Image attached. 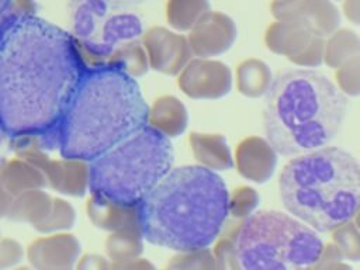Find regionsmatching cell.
<instances>
[{"label":"cell","mask_w":360,"mask_h":270,"mask_svg":"<svg viewBox=\"0 0 360 270\" xmlns=\"http://www.w3.org/2000/svg\"><path fill=\"white\" fill-rule=\"evenodd\" d=\"M14 8L20 14H35L34 0H14Z\"/></svg>","instance_id":"obj_36"},{"label":"cell","mask_w":360,"mask_h":270,"mask_svg":"<svg viewBox=\"0 0 360 270\" xmlns=\"http://www.w3.org/2000/svg\"><path fill=\"white\" fill-rule=\"evenodd\" d=\"M141 42L146 51L149 68L165 75H179L194 56L187 37L165 27L146 30Z\"/></svg>","instance_id":"obj_11"},{"label":"cell","mask_w":360,"mask_h":270,"mask_svg":"<svg viewBox=\"0 0 360 270\" xmlns=\"http://www.w3.org/2000/svg\"><path fill=\"white\" fill-rule=\"evenodd\" d=\"M75 270H112V263L107 256L86 253L79 257Z\"/></svg>","instance_id":"obj_31"},{"label":"cell","mask_w":360,"mask_h":270,"mask_svg":"<svg viewBox=\"0 0 360 270\" xmlns=\"http://www.w3.org/2000/svg\"><path fill=\"white\" fill-rule=\"evenodd\" d=\"M278 190L292 217L330 232L360 212V163L333 146L297 155L283 167Z\"/></svg>","instance_id":"obj_5"},{"label":"cell","mask_w":360,"mask_h":270,"mask_svg":"<svg viewBox=\"0 0 360 270\" xmlns=\"http://www.w3.org/2000/svg\"><path fill=\"white\" fill-rule=\"evenodd\" d=\"M305 21L315 35L323 38L338 31L340 14L330 0H315L305 15Z\"/></svg>","instance_id":"obj_26"},{"label":"cell","mask_w":360,"mask_h":270,"mask_svg":"<svg viewBox=\"0 0 360 270\" xmlns=\"http://www.w3.org/2000/svg\"><path fill=\"white\" fill-rule=\"evenodd\" d=\"M25 250L22 245L13 238L0 239V270H11L22 262Z\"/></svg>","instance_id":"obj_30"},{"label":"cell","mask_w":360,"mask_h":270,"mask_svg":"<svg viewBox=\"0 0 360 270\" xmlns=\"http://www.w3.org/2000/svg\"><path fill=\"white\" fill-rule=\"evenodd\" d=\"M0 239H1V235H0Z\"/></svg>","instance_id":"obj_41"},{"label":"cell","mask_w":360,"mask_h":270,"mask_svg":"<svg viewBox=\"0 0 360 270\" xmlns=\"http://www.w3.org/2000/svg\"><path fill=\"white\" fill-rule=\"evenodd\" d=\"M82 245L70 232L45 233L32 240L25 257L32 270H75Z\"/></svg>","instance_id":"obj_13"},{"label":"cell","mask_w":360,"mask_h":270,"mask_svg":"<svg viewBox=\"0 0 360 270\" xmlns=\"http://www.w3.org/2000/svg\"><path fill=\"white\" fill-rule=\"evenodd\" d=\"M15 14H20V13H17L14 8V0H0V25L4 24L10 17Z\"/></svg>","instance_id":"obj_34"},{"label":"cell","mask_w":360,"mask_h":270,"mask_svg":"<svg viewBox=\"0 0 360 270\" xmlns=\"http://www.w3.org/2000/svg\"><path fill=\"white\" fill-rule=\"evenodd\" d=\"M273 150L270 143H266L263 139H245L238 148L239 172L253 181H266L273 174L276 166Z\"/></svg>","instance_id":"obj_16"},{"label":"cell","mask_w":360,"mask_h":270,"mask_svg":"<svg viewBox=\"0 0 360 270\" xmlns=\"http://www.w3.org/2000/svg\"><path fill=\"white\" fill-rule=\"evenodd\" d=\"M314 1L315 0H274L271 3V11L278 21L302 20Z\"/></svg>","instance_id":"obj_28"},{"label":"cell","mask_w":360,"mask_h":270,"mask_svg":"<svg viewBox=\"0 0 360 270\" xmlns=\"http://www.w3.org/2000/svg\"><path fill=\"white\" fill-rule=\"evenodd\" d=\"M229 212L225 181L201 165L173 167L138 204L143 239L179 253L207 249Z\"/></svg>","instance_id":"obj_2"},{"label":"cell","mask_w":360,"mask_h":270,"mask_svg":"<svg viewBox=\"0 0 360 270\" xmlns=\"http://www.w3.org/2000/svg\"><path fill=\"white\" fill-rule=\"evenodd\" d=\"M343 11L349 21L360 25V0H345Z\"/></svg>","instance_id":"obj_33"},{"label":"cell","mask_w":360,"mask_h":270,"mask_svg":"<svg viewBox=\"0 0 360 270\" xmlns=\"http://www.w3.org/2000/svg\"><path fill=\"white\" fill-rule=\"evenodd\" d=\"M108 6H111L112 8H118V10H124V8H129L134 6H139L148 0H104Z\"/></svg>","instance_id":"obj_37"},{"label":"cell","mask_w":360,"mask_h":270,"mask_svg":"<svg viewBox=\"0 0 360 270\" xmlns=\"http://www.w3.org/2000/svg\"><path fill=\"white\" fill-rule=\"evenodd\" d=\"M10 146L15 150L17 156L31 162L39 169L46 187L69 197H83L89 193L90 162L62 156L55 159L51 158L48 152L21 142H10Z\"/></svg>","instance_id":"obj_9"},{"label":"cell","mask_w":360,"mask_h":270,"mask_svg":"<svg viewBox=\"0 0 360 270\" xmlns=\"http://www.w3.org/2000/svg\"><path fill=\"white\" fill-rule=\"evenodd\" d=\"M266 44L273 52L287 55L298 65L315 66L323 59L325 42L314 34L305 18L271 24L266 31Z\"/></svg>","instance_id":"obj_10"},{"label":"cell","mask_w":360,"mask_h":270,"mask_svg":"<svg viewBox=\"0 0 360 270\" xmlns=\"http://www.w3.org/2000/svg\"><path fill=\"white\" fill-rule=\"evenodd\" d=\"M11 270H32V269L30 266H17V267H14Z\"/></svg>","instance_id":"obj_39"},{"label":"cell","mask_w":360,"mask_h":270,"mask_svg":"<svg viewBox=\"0 0 360 270\" xmlns=\"http://www.w3.org/2000/svg\"><path fill=\"white\" fill-rule=\"evenodd\" d=\"M356 55H360V38L353 31H335L325 44L323 59L332 68L343 65Z\"/></svg>","instance_id":"obj_24"},{"label":"cell","mask_w":360,"mask_h":270,"mask_svg":"<svg viewBox=\"0 0 360 270\" xmlns=\"http://www.w3.org/2000/svg\"><path fill=\"white\" fill-rule=\"evenodd\" d=\"M188 141L194 158L201 166L211 170H226L232 167V158L224 136L193 132Z\"/></svg>","instance_id":"obj_19"},{"label":"cell","mask_w":360,"mask_h":270,"mask_svg":"<svg viewBox=\"0 0 360 270\" xmlns=\"http://www.w3.org/2000/svg\"><path fill=\"white\" fill-rule=\"evenodd\" d=\"M239 90L246 96H260L267 91L270 86V70L257 59H248L240 63L238 69Z\"/></svg>","instance_id":"obj_25"},{"label":"cell","mask_w":360,"mask_h":270,"mask_svg":"<svg viewBox=\"0 0 360 270\" xmlns=\"http://www.w3.org/2000/svg\"><path fill=\"white\" fill-rule=\"evenodd\" d=\"M148 112L132 76L108 66L87 68L59 122L58 152L91 162L148 125Z\"/></svg>","instance_id":"obj_3"},{"label":"cell","mask_w":360,"mask_h":270,"mask_svg":"<svg viewBox=\"0 0 360 270\" xmlns=\"http://www.w3.org/2000/svg\"><path fill=\"white\" fill-rule=\"evenodd\" d=\"M87 66L70 32L35 15L0 25V124L10 141L58 131Z\"/></svg>","instance_id":"obj_1"},{"label":"cell","mask_w":360,"mask_h":270,"mask_svg":"<svg viewBox=\"0 0 360 270\" xmlns=\"http://www.w3.org/2000/svg\"><path fill=\"white\" fill-rule=\"evenodd\" d=\"M86 212L90 222L101 229L115 232L125 228L139 226L138 205H124L104 197L90 194L86 201Z\"/></svg>","instance_id":"obj_15"},{"label":"cell","mask_w":360,"mask_h":270,"mask_svg":"<svg viewBox=\"0 0 360 270\" xmlns=\"http://www.w3.org/2000/svg\"><path fill=\"white\" fill-rule=\"evenodd\" d=\"M0 186L13 197H17L28 190L45 188L46 183L37 166L17 156L6 159L3 163L0 169Z\"/></svg>","instance_id":"obj_18"},{"label":"cell","mask_w":360,"mask_h":270,"mask_svg":"<svg viewBox=\"0 0 360 270\" xmlns=\"http://www.w3.org/2000/svg\"><path fill=\"white\" fill-rule=\"evenodd\" d=\"M6 162V158H4V155H0V169H1V166H3V163Z\"/></svg>","instance_id":"obj_40"},{"label":"cell","mask_w":360,"mask_h":270,"mask_svg":"<svg viewBox=\"0 0 360 270\" xmlns=\"http://www.w3.org/2000/svg\"><path fill=\"white\" fill-rule=\"evenodd\" d=\"M210 11L208 0H167L166 21L176 31H190Z\"/></svg>","instance_id":"obj_22"},{"label":"cell","mask_w":360,"mask_h":270,"mask_svg":"<svg viewBox=\"0 0 360 270\" xmlns=\"http://www.w3.org/2000/svg\"><path fill=\"white\" fill-rule=\"evenodd\" d=\"M347 98L323 73L291 69L270 83L263 105V127L270 146L297 156L329 143L340 131Z\"/></svg>","instance_id":"obj_4"},{"label":"cell","mask_w":360,"mask_h":270,"mask_svg":"<svg viewBox=\"0 0 360 270\" xmlns=\"http://www.w3.org/2000/svg\"><path fill=\"white\" fill-rule=\"evenodd\" d=\"M336 77L339 79L345 91L350 94H359L360 93V55H356L347 62H345L340 66L339 72L336 73Z\"/></svg>","instance_id":"obj_29"},{"label":"cell","mask_w":360,"mask_h":270,"mask_svg":"<svg viewBox=\"0 0 360 270\" xmlns=\"http://www.w3.org/2000/svg\"><path fill=\"white\" fill-rule=\"evenodd\" d=\"M170 139L145 125L90 162L89 193L138 205L173 169Z\"/></svg>","instance_id":"obj_6"},{"label":"cell","mask_w":360,"mask_h":270,"mask_svg":"<svg viewBox=\"0 0 360 270\" xmlns=\"http://www.w3.org/2000/svg\"><path fill=\"white\" fill-rule=\"evenodd\" d=\"M105 256L111 263L138 259L143 250V236L139 226L110 232L105 239Z\"/></svg>","instance_id":"obj_21"},{"label":"cell","mask_w":360,"mask_h":270,"mask_svg":"<svg viewBox=\"0 0 360 270\" xmlns=\"http://www.w3.org/2000/svg\"><path fill=\"white\" fill-rule=\"evenodd\" d=\"M7 146H10V138L7 136L6 131L3 129V127L0 124V155H3V152Z\"/></svg>","instance_id":"obj_38"},{"label":"cell","mask_w":360,"mask_h":270,"mask_svg":"<svg viewBox=\"0 0 360 270\" xmlns=\"http://www.w3.org/2000/svg\"><path fill=\"white\" fill-rule=\"evenodd\" d=\"M14 197L11 194H8L1 186H0V219L1 218H7L8 211L11 208Z\"/></svg>","instance_id":"obj_35"},{"label":"cell","mask_w":360,"mask_h":270,"mask_svg":"<svg viewBox=\"0 0 360 270\" xmlns=\"http://www.w3.org/2000/svg\"><path fill=\"white\" fill-rule=\"evenodd\" d=\"M53 197L45 188L28 190L14 197L7 219L30 224L32 228L42 222L51 211Z\"/></svg>","instance_id":"obj_20"},{"label":"cell","mask_w":360,"mask_h":270,"mask_svg":"<svg viewBox=\"0 0 360 270\" xmlns=\"http://www.w3.org/2000/svg\"><path fill=\"white\" fill-rule=\"evenodd\" d=\"M112 270H155L153 266L145 259H134L122 263H112Z\"/></svg>","instance_id":"obj_32"},{"label":"cell","mask_w":360,"mask_h":270,"mask_svg":"<svg viewBox=\"0 0 360 270\" xmlns=\"http://www.w3.org/2000/svg\"><path fill=\"white\" fill-rule=\"evenodd\" d=\"M105 66L122 70L134 79L143 76L149 69V60L141 39L128 42L122 48H120L107 60Z\"/></svg>","instance_id":"obj_23"},{"label":"cell","mask_w":360,"mask_h":270,"mask_svg":"<svg viewBox=\"0 0 360 270\" xmlns=\"http://www.w3.org/2000/svg\"><path fill=\"white\" fill-rule=\"evenodd\" d=\"M177 84L191 98H219L231 89V72L219 60L193 58L179 73Z\"/></svg>","instance_id":"obj_12"},{"label":"cell","mask_w":360,"mask_h":270,"mask_svg":"<svg viewBox=\"0 0 360 270\" xmlns=\"http://www.w3.org/2000/svg\"><path fill=\"white\" fill-rule=\"evenodd\" d=\"M236 38L233 21L218 11H208L188 31L187 41L197 58H211L228 51Z\"/></svg>","instance_id":"obj_14"},{"label":"cell","mask_w":360,"mask_h":270,"mask_svg":"<svg viewBox=\"0 0 360 270\" xmlns=\"http://www.w3.org/2000/svg\"><path fill=\"white\" fill-rule=\"evenodd\" d=\"M73 1H76V0H73Z\"/></svg>","instance_id":"obj_42"},{"label":"cell","mask_w":360,"mask_h":270,"mask_svg":"<svg viewBox=\"0 0 360 270\" xmlns=\"http://www.w3.org/2000/svg\"><path fill=\"white\" fill-rule=\"evenodd\" d=\"M76 222V210L75 207L62 197H53L52 207L46 218L34 226L41 233H58L69 232Z\"/></svg>","instance_id":"obj_27"},{"label":"cell","mask_w":360,"mask_h":270,"mask_svg":"<svg viewBox=\"0 0 360 270\" xmlns=\"http://www.w3.org/2000/svg\"><path fill=\"white\" fill-rule=\"evenodd\" d=\"M70 22V34L87 68L105 66L120 48L143 35L138 15L112 8L104 0H76Z\"/></svg>","instance_id":"obj_8"},{"label":"cell","mask_w":360,"mask_h":270,"mask_svg":"<svg viewBox=\"0 0 360 270\" xmlns=\"http://www.w3.org/2000/svg\"><path fill=\"white\" fill-rule=\"evenodd\" d=\"M187 122V110L174 96H162L149 107L148 125L167 138L179 136L186 129Z\"/></svg>","instance_id":"obj_17"},{"label":"cell","mask_w":360,"mask_h":270,"mask_svg":"<svg viewBox=\"0 0 360 270\" xmlns=\"http://www.w3.org/2000/svg\"><path fill=\"white\" fill-rule=\"evenodd\" d=\"M235 252L243 270H312L322 257L323 242L295 217L260 210L242 222Z\"/></svg>","instance_id":"obj_7"}]
</instances>
